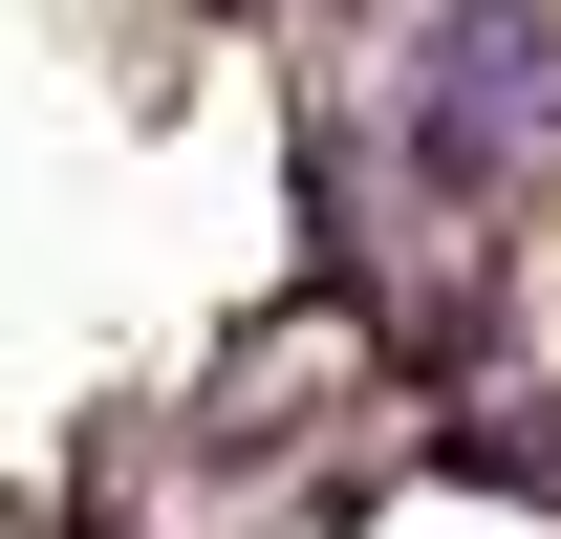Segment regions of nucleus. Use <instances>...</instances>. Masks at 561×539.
<instances>
[{
    "label": "nucleus",
    "instance_id": "f257e3e1",
    "mask_svg": "<svg viewBox=\"0 0 561 539\" xmlns=\"http://www.w3.org/2000/svg\"><path fill=\"white\" fill-rule=\"evenodd\" d=\"M432 474H476V496H561V389H518V410H454V432H432Z\"/></svg>",
    "mask_w": 561,
    "mask_h": 539
}]
</instances>
